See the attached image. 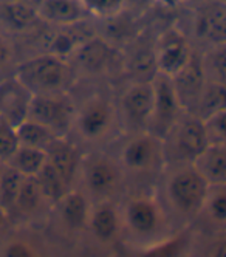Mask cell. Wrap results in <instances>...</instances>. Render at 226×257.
I'll return each instance as SVG.
<instances>
[{"label":"cell","mask_w":226,"mask_h":257,"mask_svg":"<svg viewBox=\"0 0 226 257\" xmlns=\"http://www.w3.org/2000/svg\"><path fill=\"white\" fill-rule=\"evenodd\" d=\"M160 180L158 200L172 225H187L201 215L209 185L192 163L166 164Z\"/></svg>","instance_id":"1"},{"label":"cell","mask_w":226,"mask_h":257,"mask_svg":"<svg viewBox=\"0 0 226 257\" xmlns=\"http://www.w3.org/2000/svg\"><path fill=\"white\" fill-rule=\"evenodd\" d=\"M121 214V231L135 243L152 248L171 237L172 222L158 197L150 194H135L126 198Z\"/></svg>","instance_id":"2"},{"label":"cell","mask_w":226,"mask_h":257,"mask_svg":"<svg viewBox=\"0 0 226 257\" xmlns=\"http://www.w3.org/2000/svg\"><path fill=\"white\" fill-rule=\"evenodd\" d=\"M13 75L33 95L68 91L76 76L67 59L51 53L36 54L17 64Z\"/></svg>","instance_id":"3"},{"label":"cell","mask_w":226,"mask_h":257,"mask_svg":"<svg viewBox=\"0 0 226 257\" xmlns=\"http://www.w3.org/2000/svg\"><path fill=\"white\" fill-rule=\"evenodd\" d=\"M78 178L82 181V191L96 203L105 200L113 201L123 191L127 175L118 158L96 152L82 157Z\"/></svg>","instance_id":"4"},{"label":"cell","mask_w":226,"mask_h":257,"mask_svg":"<svg viewBox=\"0 0 226 257\" xmlns=\"http://www.w3.org/2000/svg\"><path fill=\"white\" fill-rule=\"evenodd\" d=\"M117 127H120L117 104L101 93H95L76 105L71 134L76 132L85 143H102Z\"/></svg>","instance_id":"5"},{"label":"cell","mask_w":226,"mask_h":257,"mask_svg":"<svg viewBox=\"0 0 226 257\" xmlns=\"http://www.w3.org/2000/svg\"><path fill=\"white\" fill-rule=\"evenodd\" d=\"M208 146L203 121L189 112H181L174 125L163 138L166 164L192 163ZM164 164V166H166Z\"/></svg>","instance_id":"6"},{"label":"cell","mask_w":226,"mask_h":257,"mask_svg":"<svg viewBox=\"0 0 226 257\" xmlns=\"http://www.w3.org/2000/svg\"><path fill=\"white\" fill-rule=\"evenodd\" d=\"M67 61L76 76H107L118 67L123 68V51L118 45L96 33L74 50Z\"/></svg>","instance_id":"7"},{"label":"cell","mask_w":226,"mask_h":257,"mask_svg":"<svg viewBox=\"0 0 226 257\" xmlns=\"http://www.w3.org/2000/svg\"><path fill=\"white\" fill-rule=\"evenodd\" d=\"M118 160L126 175H160L166 164L163 140L149 132L132 134Z\"/></svg>","instance_id":"8"},{"label":"cell","mask_w":226,"mask_h":257,"mask_svg":"<svg viewBox=\"0 0 226 257\" xmlns=\"http://www.w3.org/2000/svg\"><path fill=\"white\" fill-rule=\"evenodd\" d=\"M76 115V102L70 91L33 95L28 118L48 127L56 137H70Z\"/></svg>","instance_id":"9"},{"label":"cell","mask_w":226,"mask_h":257,"mask_svg":"<svg viewBox=\"0 0 226 257\" xmlns=\"http://www.w3.org/2000/svg\"><path fill=\"white\" fill-rule=\"evenodd\" d=\"M154 104V87L150 82H137L130 81V84L123 90L118 99V121L120 127L124 128L126 134L146 132L147 122L150 118Z\"/></svg>","instance_id":"10"},{"label":"cell","mask_w":226,"mask_h":257,"mask_svg":"<svg viewBox=\"0 0 226 257\" xmlns=\"http://www.w3.org/2000/svg\"><path fill=\"white\" fill-rule=\"evenodd\" d=\"M152 87H154V104H152V112H150L146 132L163 140L164 135L169 132V128L174 125V122L181 115L183 108L177 99L171 76L158 71L155 78L152 79Z\"/></svg>","instance_id":"11"},{"label":"cell","mask_w":226,"mask_h":257,"mask_svg":"<svg viewBox=\"0 0 226 257\" xmlns=\"http://www.w3.org/2000/svg\"><path fill=\"white\" fill-rule=\"evenodd\" d=\"M194 38L204 45L226 44V7L224 0H204L195 7L192 21Z\"/></svg>","instance_id":"12"},{"label":"cell","mask_w":226,"mask_h":257,"mask_svg":"<svg viewBox=\"0 0 226 257\" xmlns=\"http://www.w3.org/2000/svg\"><path fill=\"white\" fill-rule=\"evenodd\" d=\"M157 67L160 73L172 76L195 51L189 38L180 28H167L163 31L154 42Z\"/></svg>","instance_id":"13"},{"label":"cell","mask_w":226,"mask_h":257,"mask_svg":"<svg viewBox=\"0 0 226 257\" xmlns=\"http://www.w3.org/2000/svg\"><path fill=\"white\" fill-rule=\"evenodd\" d=\"M177 99L184 112H192L201 91L206 84V75L201 65L200 51H194L191 59L187 61L177 73L171 76Z\"/></svg>","instance_id":"14"},{"label":"cell","mask_w":226,"mask_h":257,"mask_svg":"<svg viewBox=\"0 0 226 257\" xmlns=\"http://www.w3.org/2000/svg\"><path fill=\"white\" fill-rule=\"evenodd\" d=\"M123 70L130 76V81H152L158 73L154 42H146L141 36L127 42L123 53Z\"/></svg>","instance_id":"15"},{"label":"cell","mask_w":226,"mask_h":257,"mask_svg":"<svg viewBox=\"0 0 226 257\" xmlns=\"http://www.w3.org/2000/svg\"><path fill=\"white\" fill-rule=\"evenodd\" d=\"M33 93L14 75L0 81V119L17 127L28 118Z\"/></svg>","instance_id":"16"},{"label":"cell","mask_w":226,"mask_h":257,"mask_svg":"<svg viewBox=\"0 0 226 257\" xmlns=\"http://www.w3.org/2000/svg\"><path fill=\"white\" fill-rule=\"evenodd\" d=\"M47 161L58 171L62 180L70 188H74L79 177V169L82 163V154L79 148L68 137L54 138L53 143L47 148Z\"/></svg>","instance_id":"17"},{"label":"cell","mask_w":226,"mask_h":257,"mask_svg":"<svg viewBox=\"0 0 226 257\" xmlns=\"http://www.w3.org/2000/svg\"><path fill=\"white\" fill-rule=\"evenodd\" d=\"M87 229L101 243L113 242L121 232L120 208H117L111 200L93 203L88 215Z\"/></svg>","instance_id":"18"},{"label":"cell","mask_w":226,"mask_h":257,"mask_svg":"<svg viewBox=\"0 0 226 257\" xmlns=\"http://www.w3.org/2000/svg\"><path fill=\"white\" fill-rule=\"evenodd\" d=\"M36 11L41 22L53 27L73 25L90 19L81 0H39Z\"/></svg>","instance_id":"19"},{"label":"cell","mask_w":226,"mask_h":257,"mask_svg":"<svg viewBox=\"0 0 226 257\" xmlns=\"http://www.w3.org/2000/svg\"><path fill=\"white\" fill-rule=\"evenodd\" d=\"M54 206L59 211V220L65 229L73 232L87 229L91 201L82 189H68Z\"/></svg>","instance_id":"20"},{"label":"cell","mask_w":226,"mask_h":257,"mask_svg":"<svg viewBox=\"0 0 226 257\" xmlns=\"http://www.w3.org/2000/svg\"><path fill=\"white\" fill-rule=\"evenodd\" d=\"M42 22L34 7L17 0H0V28L11 33L34 31Z\"/></svg>","instance_id":"21"},{"label":"cell","mask_w":226,"mask_h":257,"mask_svg":"<svg viewBox=\"0 0 226 257\" xmlns=\"http://www.w3.org/2000/svg\"><path fill=\"white\" fill-rule=\"evenodd\" d=\"M192 164L209 186L226 185V144H208Z\"/></svg>","instance_id":"22"},{"label":"cell","mask_w":226,"mask_h":257,"mask_svg":"<svg viewBox=\"0 0 226 257\" xmlns=\"http://www.w3.org/2000/svg\"><path fill=\"white\" fill-rule=\"evenodd\" d=\"M47 203L48 201L45 200L36 178L24 175L11 217L17 215V217H24V218H31L39 214Z\"/></svg>","instance_id":"23"},{"label":"cell","mask_w":226,"mask_h":257,"mask_svg":"<svg viewBox=\"0 0 226 257\" xmlns=\"http://www.w3.org/2000/svg\"><path fill=\"white\" fill-rule=\"evenodd\" d=\"M224 108H226V82H217L208 79L194 110L189 113H194L200 119H204L206 116Z\"/></svg>","instance_id":"24"},{"label":"cell","mask_w":226,"mask_h":257,"mask_svg":"<svg viewBox=\"0 0 226 257\" xmlns=\"http://www.w3.org/2000/svg\"><path fill=\"white\" fill-rule=\"evenodd\" d=\"M5 163L14 168L19 174L25 177H34L47 163V152L37 148H31V146L21 144L11 155V158Z\"/></svg>","instance_id":"25"},{"label":"cell","mask_w":226,"mask_h":257,"mask_svg":"<svg viewBox=\"0 0 226 257\" xmlns=\"http://www.w3.org/2000/svg\"><path fill=\"white\" fill-rule=\"evenodd\" d=\"M34 178L37 181V185H39L45 200L48 201V205H56L65 195V192L71 189L48 161L34 175Z\"/></svg>","instance_id":"26"},{"label":"cell","mask_w":226,"mask_h":257,"mask_svg":"<svg viewBox=\"0 0 226 257\" xmlns=\"http://www.w3.org/2000/svg\"><path fill=\"white\" fill-rule=\"evenodd\" d=\"M24 175L19 174L10 164L4 163L0 169V209H2L10 218L14 211V203L21 189Z\"/></svg>","instance_id":"27"},{"label":"cell","mask_w":226,"mask_h":257,"mask_svg":"<svg viewBox=\"0 0 226 257\" xmlns=\"http://www.w3.org/2000/svg\"><path fill=\"white\" fill-rule=\"evenodd\" d=\"M16 132H17L21 144L31 146V148H37L42 151H47V148L53 143V140L58 138L48 127L42 125L37 121H33L30 118H27L25 121L19 124L16 127Z\"/></svg>","instance_id":"28"},{"label":"cell","mask_w":226,"mask_h":257,"mask_svg":"<svg viewBox=\"0 0 226 257\" xmlns=\"http://www.w3.org/2000/svg\"><path fill=\"white\" fill-rule=\"evenodd\" d=\"M226 47L217 45L209 47L206 51H200L201 65L204 70L206 79L226 82Z\"/></svg>","instance_id":"29"},{"label":"cell","mask_w":226,"mask_h":257,"mask_svg":"<svg viewBox=\"0 0 226 257\" xmlns=\"http://www.w3.org/2000/svg\"><path fill=\"white\" fill-rule=\"evenodd\" d=\"M203 212L208 215L214 225L223 228L226 222V185L209 186L201 209V214Z\"/></svg>","instance_id":"30"},{"label":"cell","mask_w":226,"mask_h":257,"mask_svg":"<svg viewBox=\"0 0 226 257\" xmlns=\"http://www.w3.org/2000/svg\"><path fill=\"white\" fill-rule=\"evenodd\" d=\"M91 19L102 21L126 10V0H81Z\"/></svg>","instance_id":"31"},{"label":"cell","mask_w":226,"mask_h":257,"mask_svg":"<svg viewBox=\"0 0 226 257\" xmlns=\"http://www.w3.org/2000/svg\"><path fill=\"white\" fill-rule=\"evenodd\" d=\"M201 121L208 144H226V108L218 110Z\"/></svg>","instance_id":"32"},{"label":"cell","mask_w":226,"mask_h":257,"mask_svg":"<svg viewBox=\"0 0 226 257\" xmlns=\"http://www.w3.org/2000/svg\"><path fill=\"white\" fill-rule=\"evenodd\" d=\"M19 146H21V141H19L16 127L0 119V161H8Z\"/></svg>","instance_id":"33"},{"label":"cell","mask_w":226,"mask_h":257,"mask_svg":"<svg viewBox=\"0 0 226 257\" xmlns=\"http://www.w3.org/2000/svg\"><path fill=\"white\" fill-rule=\"evenodd\" d=\"M13 59H14V47L10 42V39H7L0 33V70L8 67L13 62Z\"/></svg>","instance_id":"34"},{"label":"cell","mask_w":226,"mask_h":257,"mask_svg":"<svg viewBox=\"0 0 226 257\" xmlns=\"http://www.w3.org/2000/svg\"><path fill=\"white\" fill-rule=\"evenodd\" d=\"M5 254L11 255V257H28V255H34L33 249L30 246H27L25 243L21 242H16L11 243L5 248Z\"/></svg>","instance_id":"35"},{"label":"cell","mask_w":226,"mask_h":257,"mask_svg":"<svg viewBox=\"0 0 226 257\" xmlns=\"http://www.w3.org/2000/svg\"><path fill=\"white\" fill-rule=\"evenodd\" d=\"M158 0H126V11H135L137 14L154 7Z\"/></svg>","instance_id":"36"},{"label":"cell","mask_w":226,"mask_h":257,"mask_svg":"<svg viewBox=\"0 0 226 257\" xmlns=\"http://www.w3.org/2000/svg\"><path fill=\"white\" fill-rule=\"evenodd\" d=\"M8 220H10V217H8L2 209H0V232H2V231H4V228L8 225Z\"/></svg>","instance_id":"37"},{"label":"cell","mask_w":226,"mask_h":257,"mask_svg":"<svg viewBox=\"0 0 226 257\" xmlns=\"http://www.w3.org/2000/svg\"><path fill=\"white\" fill-rule=\"evenodd\" d=\"M17 2H24V4H28L31 7H37V4H39V0H17Z\"/></svg>","instance_id":"38"},{"label":"cell","mask_w":226,"mask_h":257,"mask_svg":"<svg viewBox=\"0 0 226 257\" xmlns=\"http://www.w3.org/2000/svg\"><path fill=\"white\" fill-rule=\"evenodd\" d=\"M183 2H192V4H195V5H198V4H201V2H204V0H183Z\"/></svg>","instance_id":"39"},{"label":"cell","mask_w":226,"mask_h":257,"mask_svg":"<svg viewBox=\"0 0 226 257\" xmlns=\"http://www.w3.org/2000/svg\"><path fill=\"white\" fill-rule=\"evenodd\" d=\"M2 164H4V161H0V169H2Z\"/></svg>","instance_id":"40"}]
</instances>
